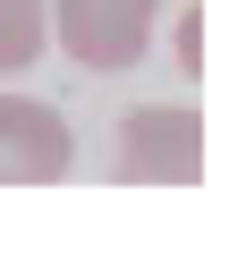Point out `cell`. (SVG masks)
Wrapping results in <instances>:
<instances>
[{"label": "cell", "instance_id": "1", "mask_svg": "<svg viewBox=\"0 0 246 263\" xmlns=\"http://www.w3.org/2000/svg\"><path fill=\"white\" fill-rule=\"evenodd\" d=\"M110 178L119 187H195L204 178V119L195 102H136L110 136Z\"/></svg>", "mask_w": 246, "mask_h": 263}, {"label": "cell", "instance_id": "2", "mask_svg": "<svg viewBox=\"0 0 246 263\" xmlns=\"http://www.w3.org/2000/svg\"><path fill=\"white\" fill-rule=\"evenodd\" d=\"M51 17V43L93 77H119L153 51V26H161V0H43Z\"/></svg>", "mask_w": 246, "mask_h": 263}, {"label": "cell", "instance_id": "3", "mask_svg": "<svg viewBox=\"0 0 246 263\" xmlns=\"http://www.w3.org/2000/svg\"><path fill=\"white\" fill-rule=\"evenodd\" d=\"M68 161H77V136L51 102L0 93V187H51L68 178Z\"/></svg>", "mask_w": 246, "mask_h": 263}, {"label": "cell", "instance_id": "4", "mask_svg": "<svg viewBox=\"0 0 246 263\" xmlns=\"http://www.w3.org/2000/svg\"><path fill=\"white\" fill-rule=\"evenodd\" d=\"M43 51H51V17H43V0H0V77H26Z\"/></svg>", "mask_w": 246, "mask_h": 263}, {"label": "cell", "instance_id": "5", "mask_svg": "<svg viewBox=\"0 0 246 263\" xmlns=\"http://www.w3.org/2000/svg\"><path fill=\"white\" fill-rule=\"evenodd\" d=\"M195 17H204V9H178V34H170V51H178V68H204V26H195Z\"/></svg>", "mask_w": 246, "mask_h": 263}]
</instances>
